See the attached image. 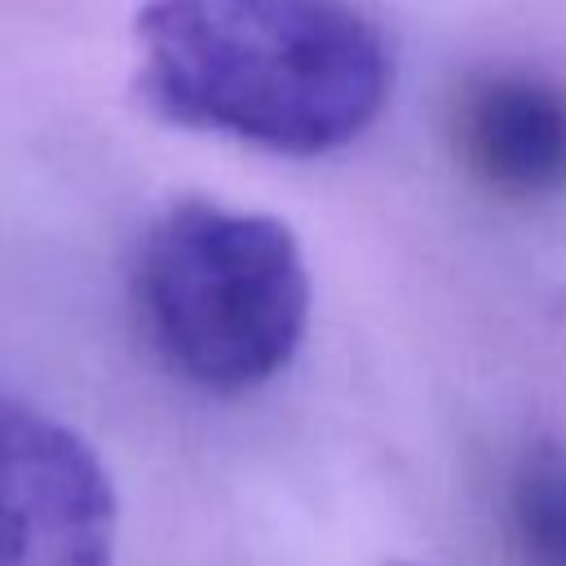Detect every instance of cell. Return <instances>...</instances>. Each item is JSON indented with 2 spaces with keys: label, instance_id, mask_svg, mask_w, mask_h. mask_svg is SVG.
<instances>
[{
  "label": "cell",
  "instance_id": "1",
  "mask_svg": "<svg viewBox=\"0 0 566 566\" xmlns=\"http://www.w3.org/2000/svg\"><path fill=\"white\" fill-rule=\"evenodd\" d=\"M137 97L150 115L274 155H327L371 128L394 57L345 0H146Z\"/></svg>",
  "mask_w": 566,
  "mask_h": 566
},
{
  "label": "cell",
  "instance_id": "2",
  "mask_svg": "<svg viewBox=\"0 0 566 566\" xmlns=\"http://www.w3.org/2000/svg\"><path fill=\"white\" fill-rule=\"evenodd\" d=\"M128 287L155 358L221 398L274 380L310 323L296 234L265 212L212 199H181L146 226Z\"/></svg>",
  "mask_w": 566,
  "mask_h": 566
},
{
  "label": "cell",
  "instance_id": "3",
  "mask_svg": "<svg viewBox=\"0 0 566 566\" xmlns=\"http://www.w3.org/2000/svg\"><path fill=\"white\" fill-rule=\"evenodd\" d=\"M119 504L97 451L0 389V566H115Z\"/></svg>",
  "mask_w": 566,
  "mask_h": 566
},
{
  "label": "cell",
  "instance_id": "4",
  "mask_svg": "<svg viewBox=\"0 0 566 566\" xmlns=\"http://www.w3.org/2000/svg\"><path fill=\"white\" fill-rule=\"evenodd\" d=\"M460 164L500 199L566 190V88L535 71H482L451 106Z\"/></svg>",
  "mask_w": 566,
  "mask_h": 566
},
{
  "label": "cell",
  "instance_id": "5",
  "mask_svg": "<svg viewBox=\"0 0 566 566\" xmlns=\"http://www.w3.org/2000/svg\"><path fill=\"white\" fill-rule=\"evenodd\" d=\"M509 526L526 566H566V447L535 442L509 478Z\"/></svg>",
  "mask_w": 566,
  "mask_h": 566
},
{
  "label": "cell",
  "instance_id": "6",
  "mask_svg": "<svg viewBox=\"0 0 566 566\" xmlns=\"http://www.w3.org/2000/svg\"><path fill=\"white\" fill-rule=\"evenodd\" d=\"M394 566H402V562H394Z\"/></svg>",
  "mask_w": 566,
  "mask_h": 566
}]
</instances>
